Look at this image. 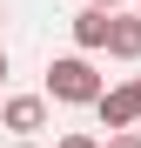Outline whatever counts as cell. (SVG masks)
I'll return each instance as SVG.
<instances>
[{
  "label": "cell",
  "instance_id": "7a4b0ae2",
  "mask_svg": "<svg viewBox=\"0 0 141 148\" xmlns=\"http://www.w3.org/2000/svg\"><path fill=\"white\" fill-rule=\"evenodd\" d=\"M94 114H101V128H141V81H121V88H108L101 101H94Z\"/></svg>",
  "mask_w": 141,
  "mask_h": 148
},
{
  "label": "cell",
  "instance_id": "5b68a950",
  "mask_svg": "<svg viewBox=\"0 0 141 148\" xmlns=\"http://www.w3.org/2000/svg\"><path fill=\"white\" fill-rule=\"evenodd\" d=\"M74 47L81 54H108V14L101 7H81L74 14Z\"/></svg>",
  "mask_w": 141,
  "mask_h": 148
},
{
  "label": "cell",
  "instance_id": "3957f363",
  "mask_svg": "<svg viewBox=\"0 0 141 148\" xmlns=\"http://www.w3.org/2000/svg\"><path fill=\"white\" fill-rule=\"evenodd\" d=\"M0 128H14L20 141H34L47 128V94H7V108H0Z\"/></svg>",
  "mask_w": 141,
  "mask_h": 148
},
{
  "label": "cell",
  "instance_id": "ba28073f",
  "mask_svg": "<svg viewBox=\"0 0 141 148\" xmlns=\"http://www.w3.org/2000/svg\"><path fill=\"white\" fill-rule=\"evenodd\" d=\"M87 7H101V14H121V7H128V0H87Z\"/></svg>",
  "mask_w": 141,
  "mask_h": 148
},
{
  "label": "cell",
  "instance_id": "8992f818",
  "mask_svg": "<svg viewBox=\"0 0 141 148\" xmlns=\"http://www.w3.org/2000/svg\"><path fill=\"white\" fill-rule=\"evenodd\" d=\"M54 148H108V141H101V135H81V128H74V135H61Z\"/></svg>",
  "mask_w": 141,
  "mask_h": 148
},
{
  "label": "cell",
  "instance_id": "8fae6325",
  "mask_svg": "<svg viewBox=\"0 0 141 148\" xmlns=\"http://www.w3.org/2000/svg\"><path fill=\"white\" fill-rule=\"evenodd\" d=\"M0 20H7V7H0Z\"/></svg>",
  "mask_w": 141,
  "mask_h": 148
},
{
  "label": "cell",
  "instance_id": "52a82bcc",
  "mask_svg": "<svg viewBox=\"0 0 141 148\" xmlns=\"http://www.w3.org/2000/svg\"><path fill=\"white\" fill-rule=\"evenodd\" d=\"M108 148H141V128H121V135H108Z\"/></svg>",
  "mask_w": 141,
  "mask_h": 148
},
{
  "label": "cell",
  "instance_id": "277c9868",
  "mask_svg": "<svg viewBox=\"0 0 141 148\" xmlns=\"http://www.w3.org/2000/svg\"><path fill=\"white\" fill-rule=\"evenodd\" d=\"M108 61H141V7H121L108 14Z\"/></svg>",
  "mask_w": 141,
  "mask_h": 148
},
{
  "label": "cell",
  "instance_id": "9c48e42d",
  "mask_svg": "<svg viewBox=\"0 0 141 148\" xmlns=\"http://www.w3.org/2000/svg\"><path fill=\"white\" fill-rule=\"evenodd\" d=\"M0 81H7V47H0ZM0 108H7V94H0Z\"/></svg>",
  "mask_w": 141,
  "mask_h": 148
},
{
  "label": "cell",
  "instance_id": "6da1fadb",
  "mask_svg": "<svg viewBox=\"0 0 141 148\" xmlns=\"http://www.w3.org/2000/svg\"><path fill=\"white\" fill-rule=\"evenodd\" d=\"M40 94H47L54 108H94V101L108 94V81L94 74L87 54H61V61H47V88H40Z\"/></svg>",
  "mask_w": 141,
  "mask_h": 148
},
{
  "label": "cell",
  "instance_id": "30bf717a",
  "mask_svg": "<svg viewBox=\"0 0 141 148\" xmlns=\"http://www.w3.org/2000/svg\"><path fill=\"white\" fill-rule=\"evenodd\" d=\"M14 148H34V141H14Z\"/></svg>",
  "mask_w": 141,
  "mask_h": 148
}]
</instances>
